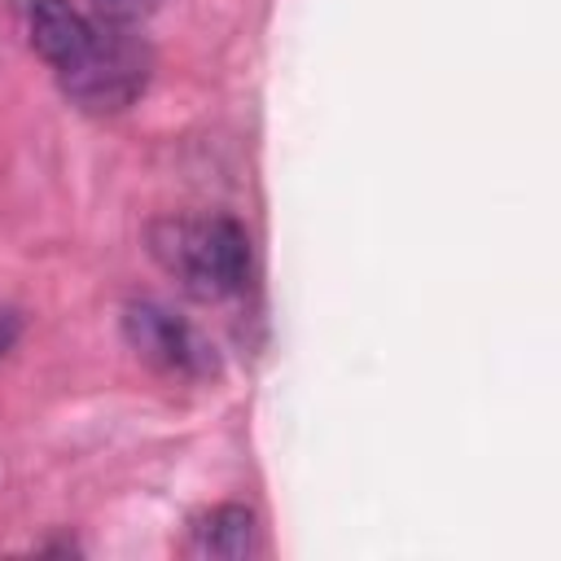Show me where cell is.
I'll use <instances>...</instances> for the list:
<instances>
[{
	"label": "cell",
	"instance_id": "obj_6",
	"mask_svg": "<svg viewBox=\"0 0 561 561\" xmlns=\"http://www.w3.org/2000/svg\"><path fill=\"white\" fill-rule=\"evenodd\" d=\"M88 4H92V18H96V22L131 31L136 22H145V18L153 13L158 0H88Z\"/></svg>",
	"mask_w": 561,
	"mask_h": 561
},
{
	"label": "cell",
	"instance_id": "obj_1",
	"mask_svg": "<svg viewBox=\"0 0 561 561\" xmlns=\"http://www.w3.org/2000/svg\"><path fill=\"white\" fill-rule=\"evenodd\" d=\"M149 250L180 280V289L202 302L237 294L250 272V237L228 215L162 219L149 228Z\"/></svg>",
	"mask_w": 561,
	"mask_h": 561
},
{
	"label": "cell",
	"instance_id": "obj_2",
	"mask_svg": "<svg viewBox=\"0 0 561 561\" xmlns=\"http://www.w3.org/2000/svg\"><path fill=\"white\" fill-rule=\"evenodd\" d=\"M145 79H149V53H145V44L131 31L101 22V35H96L92 53L83 57V66H75L61 79V88L83 110L105 114V110L131 105L145 92Z\"/></svg>",
	"mask_w": 561,
	"mask_h": 561
},
{
	"label": "cell",
	"instance_id": "obj_4",
	"mask_svg": "<svg viewBox=\"0 0 561 561\" xmlns=\"http://www.w3.org/2000/svg\"><path fill=\"white\" fill-rule=\"evenodd\" d=\"M18 22L31 39V48L57 70V79H66L75 66H83V57L92 53L101 22L83 18L70 0H13Z\"/></svg>",
	"mask_w": 561,
	"mask_h": 561
},
{
	"label": "cell",
	"instance_id": "obj_5",
	"mask_svg": "<svg viewBox=\"0 0 561 561\" xmlns=\"http://www.w3.org/2000/svg\"><path fill=\"white\" fill-rule=\"evenodd\" d=\"M259 543L254 513L241 504H219L193 522V548L202 557H245Z\"/></svg>",
	"mask_w": 561,
	"mask_h": 561
},
{
	"label": "cell",
	"instance_id": "obj_7",
	"mask_svg": "<svg viewBox=\"0 0 561 561\" xmlns=\"http://www.w3.org/2000/svg\"><path fill=\"white\" fill-rule=\"evenodd\" d=\"M13 329H18V324H13V316H9V311H0V355H4V351H9V342H13Z\"/></svg>",
	"mask_w": 561,
	"mask_h": 561
},
{
	"label": "cell",
	"instance_id": "obj_3",
	"mask_svg": "<svg viewBox=\"0 0 561 561\" xmlns=\"http://www.w3.org/2000/svg\"><path fill=\"white\" fill-rule=\"evenodd\" d=\"M123 333L140 359L171 377H210L215 373V346L175 311L158 302H131L123 316Z\"/></svg>",
	"mask_w": 561,
	"mask_h": 561
}]
</instances>
